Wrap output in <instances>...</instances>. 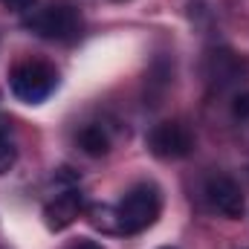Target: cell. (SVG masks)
<instances>
[{
    "label": "cell",
    "mask_w": 249,
    "mask_h": 249,
    "mask_svg": "<svg viewBox=\"0 0 249 249\" xmlns=\"http://www.w3.org/2000/svg\"><path fill=\"white\" fill-rule=\"evenodd\" d=\"M116 212H119L122 235H139V232L151 229L157 223V217L162 214V188L151 180L130 186L119 200Z\"/></svg>",
    "instance_id": "obj_1"
},
{
    "label": "cell",
    "mask_w": 249,
    "mask_h": 249,
    "mask_svg": "<svg viewBox=\"0 0 249 249\" xmlns=\"http://www.w3.org/2000/svg\"><path fill=\"white\" fill-rule=\"evenodd\" d=\"M58 70L50 61H20L9 72V90L23 105H44L58 90Z\"/></svg>",
    "instance_id": "obj_2"
},
{
    "label": "cell",
    "mask_w": 249,
    "mask_h": 249,
    "mask_svg": "<svg viewBox=\"0 0 249 249\" xmlns=\"http://www.w3.org/2000/svg\"><path fill=\"white\" fill-rule=\"evenodd\" d=\"M23 26L29 32H35L44 41H55V44H72L81 38L84 20L78 15V9L67 6V3H53L44 9H32L23 18Z\"/></svg>",
    "instance_id": "obj_3"
},
{
    "label": "cell",
    "mask_w": 249,
    "mask_h": 249,
    "mask_svg": "<svg viewBox=\"0 0 249 249\" xmlns=\"http://www.w3.org/2000/svg\"><path fill=\"white\" fill-rule=\"evenodd\" d=\"M148 151L157 160H186L194 151V133L183 122H160L148 133Z\"/></svg>",
    "instance_id": "obj_4"
},
{
    "label": "cell",
    "mask_w": 249,
    "mask_h": 249,
    "mask_svg": "<svg viewBox=\"0 0 249 249\" xmlns=\"http://www.w3.org/2000/svg\"><path fill=\"white\" fill-rule=\"evenodd\" d=\"M203 194H206L209 206H212L217 214L229 217V220H238V217H244V212H247L244 191H241V186H238L232 177H226V174H214V177H209Z\"/></svg>",
    "instance_id": "obj_5"
},
{
    "label": "cell",
    "mask_w": 249,
    "mask_h": 249,
    "mask_svg": "<svg viewBox=\"0 0 249 249\" xmlns=\"http://www.w3.org/2000/svg\"><path fill=\"white\" fill-rule=\"evenodd\" d=\"M87 209V200L78 186H67L61 194H55L47 206H44V223L50 232H64L70 229Z\"/></svg>",
    "instance_id": "obj_6"
},
{
    "label": "cell",
    "mask_w": 249,
    "mask_h": 249,
    "mask_svg": "<svg viewBox=\"0 0 249 249\" xmlns=\"http://www.w3.org/2000/svg\"><path fill=\"white\" fill-rule=\"evenodd\" d=\"M84 217L93 229L105 232V235H122V223H119V212L116 206H107V203H90L84 209Z\"/></svg>",
    "instance_id": "obj_7"
},
{
    "label": "cell",
    "mask_w": 249,
    "mask_h": 249,
    "mask_svg": "<svg viewBox=\"0 0 249 249\" xmlns=\"http://www.w3.org/2000/svg\"><path fill=\"white\" fill-rule=\"evenodd\" d=\"M78 148L87 157H105L110 151V133H107V127L99 122L84 124L81 133H78Z\"/></svg>",
    "instance_id": "obj_8"
},
{
    "label": "cell",
    "mask_w": 249,
    "mask_h": 249,
    "mask_svg": "<svg viewBox=\"0 0 249 249\" xmlns=\"http://www.w3.org/2000/svg\"><path fill=\"white\" fill-rule=\"evenodd\" d=\"M18 162V139H15V122L9 116H0V177L9 174Z\"/></svg>",
    "instance_id": "obj_9"
},
{
    "label": "cell",
    "mask_w": 249,
    "mask_h": 249,
    "mask_svg": "<svg viewBox=\"0 0 249 249\" xmlns=\"http://www.w3.org/2000/svg\"><path fill=\"white\" fill-rule=\"evenodd\" d=\"M3 6H9L12 12H23V15H29L32 9H35V0H0Z\"/></svg>",
    "instance_id": "obj_10"
},
{
    "label": "cell",
    "mask_w": 249,
    "mask_h": 249,
    "mask_svg": "<svg viewBox=\"0 0 249 249\" xmlns=\"http://www.w3.org/2000/svg\"><path fill=\"white\" fill-rule=\"evenodd\" d=\"M235 116H241V119L249 116V93H244V96L235 99Z\"/></svg>",
    "instance_id": "obj_11"
},
{
    "label": "cell",
    "mask_w": 249,
    "mask_h": 249,
    "mask_svg": "<svg viewBox=\"0 0 249 249\" xmlns=\"http://www.w3.org/2000/svg\"><path fill=\"white\" fill-rule=\"evenodd\" d=\"M70 249H105V247H102L99 241H90V238H78V241H75V244H72Z\"/></svg>",
    "instance_id": "obj_12"
},
{
    "label": "cell",
    "mask_w": 249,
    "mask_h": 249,
    "mask_svg": "<svg viewBox=\"0 0 249 249\" xmlns=\"http://www.w3.org/2000/svg\"><path fill=\"white\" fill-rule=\"evenodd\" d=\"M160 249H177V247H160Z\"/></svg>",
    "instance_id": "obj_13"
},
{
    "label": "cell",
    "mask_w": 249,
    "mask_h": 249,
    "mask_svg": "<svg viewBox=\"0 0 249 249\" xmlns=\"http://www.w3.org/2000/svg\"><path fill=\"white\" fill-rule=\"evenodd\" d=\"M119 3H122V0H119Z\"/></svg>",
    "instance_id": "obj_14"
}]
</instances>
